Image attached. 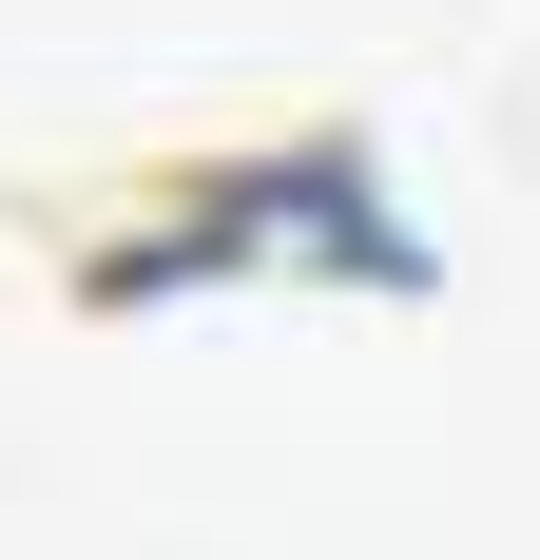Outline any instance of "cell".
Returning a JSON list of instances; mask_svg holds the SVG:
<instances>
[{"label": "cell", "mask_w": 540, "mask_h": 560, "mask_svg": "<svg viewBox=\"0 0 540 560\" xmlns=\"http://www.w3.org/2000/svg\"><path fill=\"white\" fill-rule=\"evenodd\" d=\"M136 194H155V213H78L58 174L20 194L78 310L193 290V271H232V252H348V271H425V252L367 213V136H348V116H309V136H232V155H155Z\"/></svg>", "instance_id": "cell-1"}]
</instances>
